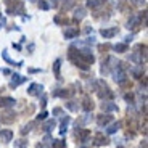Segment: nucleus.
Returning a JSON list of instances; mask_svg holds the SVG:
<instances>
[{
	"label": "nucleus",
	"mask_w": 148,
	"mask_h": 148,
	"mask_svg": "<svg viewBox=\"0 0 148 148\" xmlns=\"http://www.w3.org/2000/svg\"><path fill=\"white\" fill-rule=\"evenodd\" d=\"M111 74H113V79H114L118 84H124L126 79H127V74H126V71H124V68H122V63H119L114 69H111Z\"/></svg>",
	"instance_id": "1"
},
{
	"label": "nucleus",
	"mask_w": 148,
	"mask_h": 148,
	"mask_svg": "<svg viewBox=\"0 0 148 148\" xmlns=\"http://www.w3.org/2000/svg\"><path fill=\"white\" fill-rule=\"evenodd\" d=\"M15 119H16V113L11 111V110H7V111H3V113L0 114V121L5 122V124H10V122H13Z\"/></svg>",
	"instance_id": "2"
},
{
	"label": "nucleus",
	"mask_w": 148,
	"mask_h": 148,
	"mask_svg": "<svg viewBox=\"0 0 148 148\" xmlns=\"http://www.w3.org/2000/svg\"><path fill=\"white\" fill-rule=\"evenodd\" d=\"M42 90H44V87H42L40 84H31L29 89H27V93H29V95L37 97V95H40V93H42Z\"/></svg>",
	"instance_id": "3"
},
{
	"label": "nucleus",
	"mask_w": 148,
	"mask_h": 148,
	"mask_svg": "<svg viewBox=\"0 0 148 148\" xmlns=\"http://www.w3.org/2000/svg\"><path fill=\"white\" fill-rule=\"evenodd\" d=\"M93 143H95L97 147H103V145H108V143H110V140L105 137L103 134H97L95 137H93Z\"/></svg>",
	"instance_id": "4"
},
{
	"label": "nucleus",
	"mask_w": 148,
	"mask_h": 148,
	"mask_svg": "<svg viewBox=\"0 0 148 148\" xmlns=\"http://www.w3.org/2000/svg\"><path fill=\"white\" fill-rule=\"evenodd\" d=\"M11 138H13V132L8 129H2L0 130V140L5 142V143H8V142H11Z\"/></svg>",
	"instance_id": "5"
},
{
	"label": "nucleus",
	"mask_w": 148,
	"mask_h": 148,
	"mask_svg": "<svg viewBox=\"0 0 148 148\" xmlns=\"http://www.w3.org/2000/svg\"><path fill=\"white\" fill-rule=\"evenodd\" d=\"M100 34L105 37V39H111V37H114L118 34V27H110V29H101Z\"/></svg>",
	"instance_id": "6"
},
{
	"label": "nucleus",
	"mask_w": 148,
	"mask_h": 148,
	"mask_svg": "<svg viewBox=\"0 0 148 148\" xmlns=\"http://www.w3.org/2000/svg\"><path fill=\"white\" fill-rule=\"evenodd\" d=\"M24 81H26V79L23 77V76H19V74H13V79H11V82H10V87L11 89H15V87H18V85L23 84Z\"/></svg>",
	"instance_id": "7"
},
{
	"label": "nucleus",
	"mask_w": 148,
	"mask_h": 148,
	"mask_svg": "<svg viewBox=\"0 0 148 148\" xmlns=\"http://www.w3.org/2000/svg\"><path fill=\"white\" fill-rule=\"evenodd\" d=\"M15 103L16 101L13 100L11 97H2V98H0V106L2 108H10V106H13Z\"/></svg>",
	"instance_id": "8"
},
{
	"label": "nucleus",
	"mask_w": 148,
	"mask_h": 148,
	"mask_svg": "<svg viewBox=\"0 0 148 148\" xmlns=\"http://www.w3.org/2000/svg\"><path fill=\"white\" fill-rule=\"evenodd\" d=\"M138 24H140V18L134 15V16H130L129 21H127V29H135Z\"/></svg>",
	"instance_id": "9"
},
{
	"label": "nucleus",
	"mask_w": 148,
	"mask_h": 148,
	"mask_svg": "<svg viewBox=\"0 0 148 148\" xmlns=\"http://www.w3.org/2000/svg\"><path fill=\"white\" fill-rule=\"evenodd\" d=\"M85 8L84 7H77V8H74V18L76 19H84L85 18Z\"/></svg>",
	"instance_id": "10"
},
{
	"label": "nucleus",
	"mask_w": 148,
	"mask_h": 148,
	"mask_svg": "<svg viewBox=\"0 0 148 148\" xmlns=\"http://www.w3.org/2000/svg\"><path fill=\"white\" fill-rule=\"evenodd\" d=\"M111 119H113V118H111L110 114H100L97 121H98V124H100V126H108V124L111 122Z\"/></svg>",
	"instance_id": "11"
},
{
	"label": "nucleus",
	"mask_w": 148,
	"mask_h": 148,
	"mask_svg": "<svg viewBox=\"0 0 148 148\" xmlns=\"http://www.w3.org/2000/svg\"><path fill=\"white\" fill-rule=\"evenodd\" d=\"M82 108H84L85 111H90V110H93V103H92V100H90L89 97H84V100H82V105H81Z\"/></svg>",
	"instance_id": "12"
},
{
	"label": "nucleus",
	"mask_w": 148,
	"mask_h": 148,
	"mask_svg": "<svg viewBox=\"0 0 148 148\" xmlns=\"http://www.w3.org/2000/svg\"><path fill=\"white\" fill-rule=\"evenodd\" d=\"M55 97H69V95H73V90H69V89H60V90H56L55 93H53Z\"/></svg>",
	"instance_id": "13"
},
{
	"label": "nucleus",
	"mask_w": 148,
	"mask_h": 148,
	"mask_svg": "<svg viewBox=\"0 0 148 148\" xmlns=\"http://www.w3.org/2000/svg\"><path fill=\"white\" fill-rule=\"evenodd\" d=\"M98 97H100V98H105V97L111 98V97H113V93H111L110 89H108L106 85H105V87H101V89H100V92H98Z\"/></svg>",
	"instance_id": "14"
},
{
	"label": "nucleus",
	"mask_w": 148,
	"mask_h": 148,
	"mask_svg": "<svg viewBox=\"0 0 148 148\" xmlns=\"http://www.w3.org/2000/svg\"><path fill=\"white\" fill-rule=\"evenodd\" d=\"M101 110H103V111H116V110H118V106L113 105L111 101H105V103H101Z\"/></svg>",
	"instance_id": "15"
},
{
	"label": "nucleus",
	"mask_w": 148,
	"mask_h": 148,
	"mask_svg": "<svg viewBox=\"0 0 148 148\" xmlns=\"http://www.w3.org/2000/svg\"><path fill=\"white\" fill-rule=\"evenodd\" d=\"M77 34H79L77 29H66L64 31V37H66V39H74Z\"/></svg>",
	"instance_id": "16"
},
{
	"label": "nucleus",
	"mask_w": 148,
	"mask_h": 148,
	"mask_svg": "<svg viewBox=\"0 0 148 148\" xmlns=\"http://www.w3.org/2000/svg\"><path fill=\"white\" fill-rule=\"evenodd\" d=\"M103 2L105 0H87V7L89 8H97V7H100Z\"/></svg>",
	"instance_id": "17"
},
{
	"label": "nucleus",
	"mask_w": 148,
	"mask_h": 148,
	"mask_svg": "<svg viewBox=\"0 0 148 148\" xmlns=\"http://www.w3.org/2000/svg\"><path fill=\"white\" fill-rule=\"evenodd\" d=\"M113 48H114V50H116L118 53H124V52H127V45H126V44H116Z\"/></svg>",
	"instance_id": "18"
},
{
	"label": "nucleus",
	"mask_w": 148,
	"mask_h": 148,
	"mask_svg": "<svg viewBox=\"0 0 148 148\" xmlns=\"http://www.w3.org/2000/svg\"><path fill=\"white\" fill-rule=\"evenodd\" d=\"M119 127H121V124H119V122H114V124H111V126L106 129V132L108 134H114V132H118Z\"/></svg>",
	"instance_id": "19"
},
{
	"label": "nucleus",
	"mask_w": 148,
	"mask_h": 148,
	"mask_svg": "<svg viewBox=\"0 0 148 148\" xmlns=\"http://www.w3.org/2000/svg\"><path fill=\"white\" fill-rule=\"evenodd\" d=\"M52 147L53 148H66V142H63V140H52Z\"/></svg>",
	"instance_id": "20"
},
{
	"label": "nucleus",
	"mask_w": 148,
	"mask_h": 148,
	"mask_svg": "<svg viewBox=\"0 0 148 148\" xmlns=\"http://www.w3.org/2000/svg\"><path fill=\"white\" fill-rule=\"evenodd\" d=\"M79 137H81V142H84V143H85V142H89V138H90V130H82Z\"/></svg>",
	"instance_id": "21"
},
{
	"label": "nucleus",
	"mask_w": 148,
	"mask_h": 148,
	"mask_svg": "<svg viewBox=\"0 0 148 148\" xmlns=\"http://www.w3.org/2000/svg\"><path fill=\"white\" fill-rule=\"evenodd\" d=\"M66 108H68L69 111H77V110H79V105L76 103V101L71 100V101H68V103H66Z\"/></svg>",
	"instance_id": "22"
},
{
	"label": "nucleus",
	"mask_w": 148,
	"mask_h": 148,
	"mask_svg": "<svg viewBox=\"0 0 148 148\" xmlns=\"http://www.w3.org/2000/svg\"><path fill=\"white\" fill-rule=\"evenodd\" d=\"M60 66H61V61L60 60H56L55 63H53V71H55V76L60 79Z\"/></svg>",
	"instance_id": "23"
},
{
	"label": "nucleus",
	"mask_w": 148,
	"mask_h": 148,
	"mask_svg": "<svg viewBox=\"0 0 148 148\" xmlns=\"http://www.w3.org/2000/svg\"><path fill=\"white\" fill-rule=\"evenodd\" d=\"M68 122H69V119H68V118H63V121H61V126H60V134H64V132H66Z\"/></svg>",
	"instance_id": "24"
},
{
	"label": "nucleus",
	"mask_w": 148,
	"mask_h": 148,
	"mask_svg": "<svg viewBox=\"0 0 148 148\" xmlns=\"http://www.w3.org/2000/svg\"><path fill=\"white\" fill-rule=\"evenodd\" d=\"M132 74L135 76V79H140L142 76H143V71L142 69H132Z\"/></svg>",
	"instance_id": "25"
},
{
	"label": "nucleus",
	"mask_w": 148,
	"mask_h": 148,
	"mask_svg": "<svg viewBox=\"0 0 148 148\" xmlns=\"http://www.w3.org/2000/svg\"><path fill=\"white\" fill-rule=\"evenodd\" d=\"M52 127H55V121H47L45 122V130H52Z\"/></svg>",
	"instance_id": "26"
},
{
	"label": "nucleus",
	"mask_w": 148,
	"mask_h": 148,
	"mask_svg": "<svg viewBox=\"0 0 148 148\" xmlns=\"http://www.w3.org/2000/svg\"><path fill=\"white\" fill-rule=\"evenodd\" d=\"M130 2H132V3L135 5V7H143L147 0H130Z\"/></svg>",
	"instance_id": "27"
},
{
	"label": "nucleus",
	"mask_w": 148,
	"mask_h": 148,
	"mask_svg": "<svg viewBox=\"0 0 148 148\" xmlns=\"http://www.w3.org/2000/svg\"><path fill=\"white\" fill-rule=\"evenodd\" d=\"M31 127H32V124H27V126H24V127L21 129V134H23V135H24V134H27V132L31 130Z\"/></svg>",
	"instance_id": "28"
},
{
	"label": "nucleus",
	"mask_w": 148,
	"mask_h": 148,
	"mask_svg": "<svg viewBox=\"0 0 148 148\" xmlns=\"http://www.w3.org/2000/svg\"><path fill=\"white\" fill-rule=\"evenodd\" d=\"M39 7H40L42 10H48V3H47V2H44V0L39 2Z\"/></svg>",
	"instance_id": "29"
},
{
	"label": "nucleus",
	"mask_w": 148,
	"mask_h": 148,
	"mask_svg": "<svg viewBox=\"0 0 148 148\" xmlns=\"http://www.w3.org/2000/svg\"><path fill=\"white\" fill-rule=\"evenodd\" d=\"M16 145H18L19 148H27V142H26V140H19Z\"/></svg>",
	"instance_id": "30"
},
{
	"label": "nucleus",
	"mask_w": 148,
	"mask_h": 148,
	"mask_svg": "<svg viewBox=\"0 0 148 148\" xmlns=\"http://www.w3.org/2000/svg\"><path fill=\"white\" fill-rule=\"evenodd\" d=\"M47 116H48V113H47V111H42L40 114L37 116V119H47Z\"/></svg>",
	"instance_id": "31"
},
{
	"label": "nucleus",
	"mask_w": 148,
	"mask_h": 148,
	"mask_svg": "<svg viewBox=\"0 0 148 148\" xmlns=\"http://www.w3.org/2000/svg\"><path fill=\"white\" fill-rule=\"evenodd\" d=\"M53 114L61 116V114H63V110H61V108H55V110H53Z\"/></svg>",
	"instance_id": "32"
},
{
	"label": "nucleus",
	"mask_w": 148,
	"mask_h": 148,
	"mask_svg": "<svg viewBox=\"0 0 148 148\" xmlns=\"http://www.w3.org/2000/svg\"><path fill=\"white\" fill-rule=\"evenodd\" d=\"M124 98H126L127 101H132L134 100V95H132V93H126V95H124Z\"/></svg>",
	"instance_id": "33"
},
{
	"label": "nucleus",
	"mask_w": 148,
	"mask_h": 148,
	"mask_svg": "<svg viewBox=\"0 0 148 148\" xmlns=\"http://www.w3.org/2000/svg\"><path fill=\"white\" fill-rule=\"evenodd\" d=\"M55 23H58V24H61V23H66V21H64V19L61 18V16H55Z\"/></svg>",
	"instance_id": "34"
},
{
	"label": "nucleus",
	"mask_w": 148,
	"mask_h": 148,
	"mask_svg": "<svg viewBox=\"0 0 148 148\" xmlns=\"http://www.w3.org/2000/svg\"><path fill=\"white\" fill-rule=\"evenodd\" d=\"M0 26H5V18H2V16H0Z\"/></svg>",
	"instance_id": "35"
},
{
	"label": "nucleus",
	"mask_w": 148,
	"mask_h": 148,
	"mask_svg": "<svg viewBox=\"0 0 148 148\" xmlns=\"http://www.w3.org/2000/svg\"><path fill=\"white\" fill-rule=\"evenodd\" d=\"M140 148H147V143H145V142H143V143L140 145Z\"/></svg>",
	"instance_id": "36"
},
{
	"label": "nucleus",
	"mask_w": 148,
	"mask_h": 148,
	"mask_svg": "<svg viewBox=\"0 0 148 148\" xmlns=\"http://www.w3.org/2000/svg\"><path fill=\"white\" fill-rule=\"evenodd\" d=\"M31 2H37V0H31Z\"/></svg>",
	"instance_id": "37"
},
{
	"label": "nucleus",
	"mask_w": 148,
	"mask_h": 148,
	"mask_svg": "<svg viewBox=\"0 0 148 148\" xmlns=\"http://www.w3.org/2000/svg\"><path fill=\"white\" fill-rule=\"evenodd\" d=\"M118 148H124V147H118Z\"/></svg>",
	"instance_id": "38"
},
{
	"label": "nucleus",
	"mask_w": 148,
	"mask_h": 148,
	"mask_svg": "<svg viewBox=\"0 0 148 148\" xmlns=\"http://www.w3.org/2000/svg\"><path fill=\"white\" fill-rule=\"evenodd\" d=\"M39 148H40V147H39Z\"/></svg>",
	"instance_id": "39"
},
{
	"label": "nucleus",
	"mask_w": 148,
	"mask_h": 148,
	"mask_svg": "<svg viewBox=\"0 0 148 148\" xmlns=\"http://www.w3.org/2000/svg\"><path fill=\"white\" fill-rule=\"evenodd\" d=\"M82 148H84V147H82Z\"/></svg>",
	"instance_id": "40"
}]
</instances>
